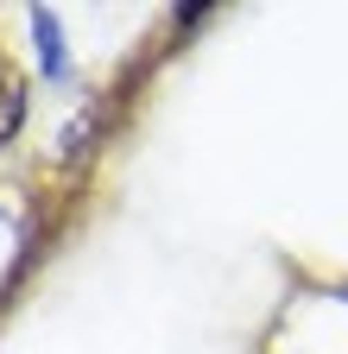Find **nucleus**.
<instances>
[{
  "mask_svg": "<svg viewBox=\"0 0 348 354\" xmlns=\"http://www.w3.org/2000/svg\"><path fill=\"white\" fill-rule=\"evenodd\" d=\"M19 120H26V88H19L13 64H0V140H13Z\"/></svg>",
  "mask_w": 348,
  "mask_h": 354,
  "instance_id": "1",
  "label": "nucleus"
},
{
  "mask_svg": "<svg viewBox=\"0 0 348 354\" xmlns=\"http://www.w3.org/2000/svg\"><path fill=\"white\" fill-rule=\"evenodd\" d=\"M38 44H45L51 70H64V57H57V26H51V13H38Z\"/></svg>",
  "mask_w": 348,
  "mask_h": 354,
  "instance_id": "2",
  "label": "nucleus"
}]
</instances>
